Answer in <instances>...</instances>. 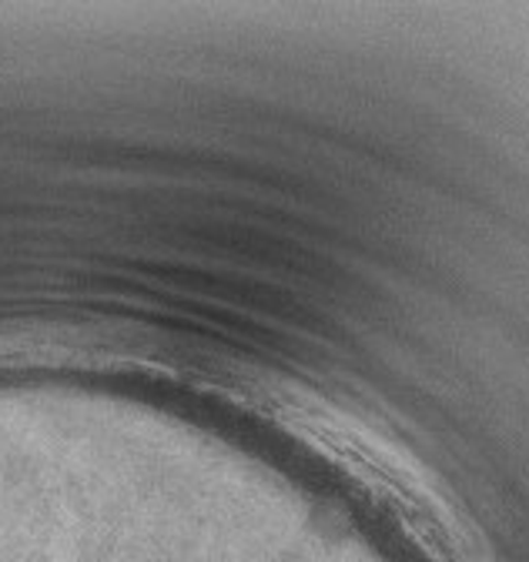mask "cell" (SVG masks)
Segmentation results:
<instances>
[]
</instances>
